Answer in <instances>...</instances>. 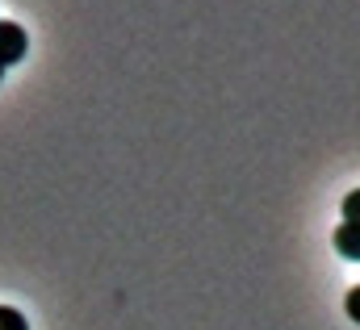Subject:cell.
I'll return each instance as SVG.
<instances>
[{
	"label": "cell",
	"mask_w": 360,
	"mask_h": 330,
	"mask_svg": "<svg viewBox=\"0 0 360 330\" xmlns=\"http://www.w3.org/2000/svg\"><path fill=\"white\" fill-rule=\"evenodd\" d=\"M356 293H360V289H352V293H348V314H356V310H360V297H356Z\"/></svg>",
	"instance_id": "cell-5"
},
{
	"label": "cell",
	"mask_w": 360,
	"mask_h": 330,
	"mask_svg": "<svg viewBox=\"0 0 360 330\" xmlns=\"http://www.w3.org/2000/svg\"><path fill=\"white\" fill-rule=\"evenodd\" d=\"M25 46H30L25 29H21L17 21H0V67L21 63V59H25Z\"/></svg>",
	"instance_id": "cell-1"
},
{
	"label": "cell",
	"mask_w": 360,
	"mask_h": 330,
	"mask_svg": "<svg viewBox=\"0 0 360 330\" xmlns=\"http://www.w3.org/2000/svg\"><path fill=\"white\" fill-rule=\"evenodd\" d=\"M356 192H348V197H344V218H348V222H356Z\"/></svg>",
	"instance_id": "cell-4"
},
{
	"label": "cell",
	"mask_w": 360,
	"mask_h": 330,
	"mask_svg": "<svg viewBox=\"0 0 360 330\" xmlns=\"http://www.w3.org/2000/svg\"><path fill=\"white\" fill-rule=\"evenodd\" d=\"M0 330H30V322H25V314H21V310L0 305Z\"/></svg>",
	"instance_id": "cell-3"
},
{
	"label": "cell",
	"mask_w": 360,
	"mask_h": 330,
	"mask_svg": "<svg viewBox=\"0 0 360 330\" xmlns=\"http://www.w3.org/2000/svg\"><path fill=\"white\" fill-rule=\"evenodd\" d=\"M335 247L344 259H360V243H356V222H344L340 230H335Z\"/></svg>",
	"instance_id": "cell-2"
},
{
	"label": "cell",
	"mask_w": 360,
	"mask_h": 330,
	"mask_svg": "<svg viewBox=\"0 0 360 330\" xmlns=\"http://www.w3.org/2000/svg\"><path fill=\"white\" fill-rule=\"evenodd\" d=\"M0 76H4V67H0Z\"/></svg>",
	"instance_id": "cell-6"
}]
</instances>
